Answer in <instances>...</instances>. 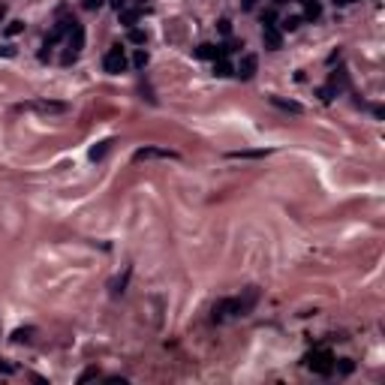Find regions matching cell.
<instances>
[{"label": "cell", "instance_id": "cell-1", "mask_svg": "<svg viewBox=\"0 0 385 385\" xmlns=\"http://www.w3.org/2000/svg\"><path fill=\"white\" fill-rule=\"evenodd\" d=\"M307 367L313 373H319V376H331L334 373V355L328 349H316V352L307 355Z\"/></svg>", "mask_w": 385, "mask_h": 385}, {"label": "cell", "instance_id": "cell-2", "mask_svg": "<svg viewBox=\"0 0 385 385\" xmlns=\"http://www.w3.org/2000/svg\"><path fill=\"white\" fill-rule=\"evenodd\" d=\"M85 48V27L75 22L72 27H69V51L64 54V64H69V60H75V54Z\"/></svg>", "mask_w": 385, "mask_h": 385}, {"label": "cell", "instance_id": "cell-3", "mask_svg": "<svg viewBox=\"0 0 385 385\" xmlns=\"http://www.w3.org/2000/svg\"><path fill=\"white\" fill-rule=\"evenodd\" d=\"M103 67H106V72H124V67H127V57H124L120 46H112L109 51H106V57H103Z\"/></svg>", "mask_w": 385, "mask_h": 385}, {"label": "cell", "instance_id": "cell-4", "mask_svg": "<svg viewBox=\"0 0 385 385\" xmlns=\"http://www.w3.org/2000/svg\"><path fill=\"white\" fill-rule=\"evenodd\" d=\"M30 112H39V114H64L69 109L67 103H57V99H36V103H27Z\"/></svg>", "mask_w": 385, "mask_h": 385}, {"label": "cell", "instance_id": "cell-5", "mask_svg": "<svg viewBox=\"0 0 385 385\" xmlns=\"http://www.w3.org/2000/svg\"><path fill=\"white\" fill-rule=\"evenodd\" d=\"M133 159L136 163H141V159H178V154L169 151V148H138L133 154Z\"/></svg>", "mask_w": 385, "mask_h": 385}, {"label": "cell", "instance_id": "cell-6", "mask_svg": "<svg viewBox=\"0 0 385 385\" xmlns=\"http://www.w3.org/2000/svg\"><path fill=\"white\" fill-rule=\"evenodd\" d=\"M256 67H259V57H256V54H244V57H241V64H238V69H235V75L247 82V78L256 75Z\"/></svg>", "mask_w": 385, "mask_h": 385}, {"label": "cell", "instance_id": "cell-7", "mask_svg": "<svg viewBox=\"0 0 385 385\" xmlns=\"http://www.w3.org/2000/svg\"><path fill=\"white\" fill-rule=\"evenodd\" d=\"M262 39H265V48H268V51L283 48V33H280L274 24H265V30H262Z\"/></svg>", "mask_w": 385, "mask_h": 385}, {"label": "cell", "instance_id": "cell-8", "mask_svg": "<svg viewBox=\"0 0 385 385\" xmlns=\"http://www.w3.org/2000/svg\"><path fill=\"white\" fill-rule=\"evenodd\" d=\"M271 103L277 109H283V112H292V114H301V103H295V99H286V96H271Z\"/></svg>", "mask_w": 385, "mask_h": 385}, {"label": "cell", "instance_id": "cell-9", "mask_svg": "<svg viewBox=\"0 0 385 385\" xmlns=\"http://www.w3.org/2000/svg\"><path fill=\"white\" fill-rule=\"evenodd\" d=\"M130 274H133V271L127 268V271L120 274V277H114L112 283H109V292H112L114 298H117V295H124V289H127V283H130Z\"/></svg>", "mask_w": 385, "mask_h": 385}, {"label": "cell", "instance_id": "cell-10", "mask_svg": "<svg viewBox=\"0 0 385 385\" xmlns=\"http://www.w3.org/2000/svg\"><path fill=\"white\" fill-rule=\"evenodd\" d=\"M271 151H265V148H259V151H232L229 157L232 159H259V157H268Z\"/></svg>", "mask_w": 385, "mask_h": 385}, {"label": "cell", "instance_id": "cell-11", "mask_svg": "<svg viewBox=\"0 0 385 385\" xmlns=\"http://www.w3.org/2000/svg\"><path fill=\"white\" fill-rule=\"evenodd\" d=\"M112 145H114L112 138H103L99 145H93V148H91V159H93V163H96V159H103L106 154H109V148H112Z\"/></svg>", "mask_w": 385, "mask_h": 385}, {"label": "cell", "instance_id": "cell-12", "mask_svg": "<svg viewBox=\"0 0 385 385\" xmlns=\"http://www.w3.org/2000/svg\"><path fill=\"white\" fill-rule=\"evenodd\" d=\"M232 72H235V67L229 64L226 57H217V60H214V75H220V78H226V75H232Z\"/></svg>", "mask_w": 385, "mask_h": 385}, {"label": "cell", "instance_id": "cell-13", "mask_svg": "<svg viewBox=\"0 0 385 385\" xmlns=\"http://www.w3.org/2000/svg\"><path fill=\"white\" fill-rule=\"evenodd\" d=\"M217 54H220V48L211 46V43H205V46L196 48V57H205V60H217Z\"/></svg>", "mask_w": 385, "mask_h": 385}, {"label": "cell", "instance_id": "cell-14", "mask_svg": "<svg viewBox=\"0 0 385 385\" xmlns=\"http://www.w3.org/2000/svg\"><path fill=\"white\" fill-rule=\"evenodd\" d=\"M117 15H120V24H127V27H130V24H136V18L141 15V9H130V6H124Z\"/></svg>", "mask_w": 385, "mask_h": 385}, {"label": "cell", "instance_id": "cell-15", "mask_svg": "<svg viewBox=\"0 0 385 385\" xmlns=\"http://www.w3.org/2000/svg\"><path fill=\"white\" fill-rule=\"evenodd\" d=\"M319 15H322V6H319L316 0H307V3H304V18H310V22H316Z\"/></svg>", "mask_w": 385, "mask_h": 385}, {"label": "cell", "instance_id": "cell-16", "mask_svg": "<svg viewBox=\"0 0 385 385\" xmlns=\"http://www.w3.org/2000/svg\"><path fill=\"white\" fill-rule=\"evenodd\" d=\"M328 88H331V91H334V93H337V91H343V88H346V72H343V69H337V72L331 75V85H328Z\"/></svg>", "mask_w": 385, "mask_h": 385}, {"label": "cell", "instance_id": "cell-17", "mask_svg": "<svg viewBox=\"0 0 385 385\" xmlns=\"http://www.w3.org/2000/svg\"><path fill=\"white\" fill-rule=\"evenodd\" d=\"M33 334H36V328H18V331L12 334V340H15V343H30Z\"/></svg>", "mask_w": 385, "mask_h": 385}, {"label": "cell", "instance_id": "cell-18", "mask_svg": "<svg viewBox=\"0 0 385 385\" xmlns=\"http://www.w3.org/2000/svg\"><path fill=\"white\" fill-rule=\"evenodd\" d=\"M127 36H130V43H133V46H145V43H148V33H145V30H138V27H130V33H127Z\"/></svg>", "mask_w": 385, "mask_h": 385}, {"label": "cell", "instance_id": "cell-19", "mask_svg": "<svg viewBox=\"0 0 385 385\" xmlns=\"http://www.w3.org/2000/svg\"><path fill=\"white\" fill-rule=\"evenodd\" d=\"M148 60H151V57H148V51H145V48H138L136 54H133V64H136V69H145V67H148Z\"/></svg>", "mask_w": 385, "mask_h": 385}, {"label": "cell", "instance_id": "cell-20", "mask_svg": "<svg viewBox=\"0 0 385 385\" xmlns=\"http://www.w3.org/2000/svg\"><path fill=\"white\" fill-rule=\"evenodd\" d=\"M301 22H304L301 15H289V18L283 22V30H298V27H301Z\"/></svg>", "mask_w": 385, "mask_h": 385}, {"label": "cell", "instance_id": "cell-21", "mask_svg": "<svg viewBox=\"0 0 385 385\" xmlns=\"http://www.w3.org/2000/svg\"><path fill=\"white\" fill-rule=\"evenodd\" d=\"M96 376H99V370H96V367H88V370H85V373H82V376H78V385L91 382V379H96Z\"/></svg>", "mask_w": 385, "mask_h": 385}, {"label": "cell", "instance_id": "cell-22", "mask_svg": "<svg viewBox=\"0 0 385 385\" xmlns=\"http://www.w3.org/2000/svg\"><path fill=\"white\" fill-rule=\"evenodd\" d=\"M22 30H24V22H9V27H6L9 36H15V33H22Z\"/></svg>", "mask_w": 385, "mask_h": 385}, {"label": "cell", "instance_id": "cell-23", "mask_svg": "<svg viewBox=\"0 0 385 385\" xmlns=\"http://www.w3.org/2000/svg\"><path fill=\"white\" fill-rule=\"evenodd\" d=\"M217 27H220V33H232V22H229V18H220V22H217Z\"/></svg>", "mask_w": 385, "mask_h": 385}, {"label": "cell", "instance_id": "cell-24", "mask_svg": "<svg viewBox=\"0 0 385 385\" xmlns=\"http://www.w3.org/2000/svg\"><path fill=\"white\" fill-rule=\"evenodd\" d=\"M319 99H322V103H331V99H334V91H331V88H322V91H319Z\"/></svg>", "mask_w": 385, "mask_h": 385}, {"label": "cell", "instance_id": "cell-25", "mask_svg": "<svg viewBox=\"0 0 385 385\" xmlns=\"http://www.w3.org/2000/svg\"><path fill=\"white\" fill-rule=\"evenodd\" d=\"M15 54H18V51L12 46H0V57H15Z\"/></svg>", "mask_w": 385, "mask_h": 385}, {"label": "cell", "instance_id": "cell-26", "mask_svg": "<svg viewBox=\"0 0 385 385\" xmlns=\"http://www.w3.org/2000/svg\"><path fill=\"white\" fill-rule=\"evenodd\" d=\"M82 6H85V9H99V6H103V0H82Z\"/></svg>", "mask_w": 385, "mask_h": 385}, {"label": "cell", "instance_id": "cell-27", "mask_svg": "<svg viewBox=\"0 0 385 385\" xmlns=\"http://www.w3.org/2000/svg\"><path fill=\"white\" fill-rule=\"evenodd\" d=\"M352 367H355V364L349 361V358H343V361H340V373H352Z\"/></svg>", "mask_w": 385, "mask_h": 385}, {"label": "cell", "instance_id": "cell-28", "mask_svg": "<svg viewBox=\"0 0 385 385\" xmlns=\"http://www.w3.org/2000/svg\"><path fill=\"white\" fill-rule=\"evenodd\" d=\"M12 370H15V367H12L9 361H0V373H12Z\"/></svg>", "mask_w": 385, "mask_h": 385}, {"label": "cell", "instance_id": "cell-29", "mask_svg": "<svg viewBox=\"0 0 385 385\" xmlns=\"http://www.w3.org/2000/svg\"><path fill=\"white\" fill-rule=\"evenodd\" d=\"M112 6H114V9H117V12H120V9L127 6V0H112Z\"/></svg>", "mask_w": 385, "mask_h": 385}, {"label": "cell", "instance_id": "cell-30", "mask_svg": "<svg viewBox=\"0 0 385 385\" xmlns=\"http://www.w3.org/2000/svg\"><path fill=\"white\" fill-rule=\"evenodd\" d=\"M256 6V0H244V9H253Z\"/></svg>", "mask_w": 385, "mask_h": 385}, {"label": "cell", "instance_id": "cell-31", "mask_svg": "<svg viewBox=\"0 0 385 385\" xmlns=\"http://www.w3.org/2000/svg\"><path fill=\"white\" fill-rule=\"evenodd\" d=\"M3 15H6V6H3V3H0V22H3Z\"/></svg>", "mask_w": 385, "mask_h": 385}, {"label": "cell", "instance_id": "cell-32", "mask_svg": "<svg viewBox=\"0 0 385 385\" xmlns=\"http://www.w3.org/2000/svg\"><path fill=\"white\" fill-rule=\"evenodd\" d=\"M301 3H307V0H301Z\"/></svg>", "mask_w": 385, "mask_h": 385}]
</instances>
